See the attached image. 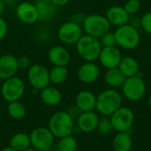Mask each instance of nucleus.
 I'll list each match as a JSON object with an SVG mask.
<instances>
[{
	"mask_svg": "<svg viewBox=\"0 0 151 151\" xmlns=\"http://www.w3.org/2000/svg\"><path fill=\"white\" fill-rule=\"evenodd\" d=\"M48 128L55 138L57 137L60 139L72 135L74 132L73 119L67 111H56L50 118Z\"/></svg>",
	"mask_w": 151,
	"mask_h": 151,
	"instance_id": "f257e3e1",
	"label": "nucleus"
},
{
	"mask_svg": "<svg viewBox=\"0 0 151 151\" xmlns=\"http://www.w3.org/2000/svg\"><path fill=\"white\" fill-rule=\"evenodd\" d=\"M122 104V96L115 89H106L96 96V109L104 116H111Z\"/></svg>",
	"mask_w": 151,
	"mask_h": 151,
	"instance_id": "f03ea898",
	"label": "nucleus"
},
{
	"mask_svg": "<svg viewBox=\"0 0 151 151\" xmlns=\"http://www.w3.org/2000/svg\"><path fill=\"white\" fill-rule=\"evenodd\" d=\"M79 57L85 62H94L98 59L102 45L98 38L83 35L75 44Z\"/></svg>",
	"mask_w": 151,
	"mask_h": 151,
	"instance_id": "7ed1b4c3",
	"label": "nucleus"
},
{
	"mask_svg": "<svg viewBox=\"0 0 151 151\" xmlns=\"http://www.w3.org/2000/svg\"><path fill=\"white\" fill-rule=\"evenodd\" d=\"M114 35L116 44L125 50H134L141 42L140 33L132 24H126L117 27Z\"/></svg>",
	"mask_w": 151,
	"mask_h": 151,
	"instance_id": "20e7f679",
	"label": "nucleus"
},
{
	"mask_svg": "<svg viewBox=\"0 0 151 151\" xmlns=\"http://www.w3.org/2000/svg\"><path fill=\"white\" fill-rule=\"evenodd\" d=\"M110 22L105 16L101 14H89L86 16L82 21V29L86 35L98 39L110 31Z\"/></svg>",
	"mask_w": 151,
	"mask_h": 151,
	"instance_id": "39448f33",
	"label": "nucleus"
},
{
	"mask_svg": "<svg viewBox=\"0 0 151 151\" xmlns=\"http://www.w3.org/2000/svg\"><path fill=\"white\" fill-rule=\"evenodd\" d=\"M24 93L25 83L17 76L4 80L1 86L2 97L8 103L19 101L23 96Z\"/></svg>",
	"mask_w": 151,
	"mask_h": 151,
	"instance_id": "423d86ee",
	"label": "nucleus"
},
{
	"mask_svg": "<svg viewBox=\"0 0 151 151\" xmlns=\"http://www.w3.org/2000/svg\"><path fill=\"white\" fill-rule=\"evenodd\" d=\"M83 35L82 27L73 20L63 23L58 30V37L65 45H75Z\"/></svg>",
	"mask_w": 151,
	"mask_h": 151,
	"instance_id": "0eeeda50",
	"label": "nucleus"
},
{
	"mask_svg": "<svg viewBox=\"0 0 151 151\" xmlns=\"http://www.w3.org/2000/svg\"><path fill=\"white\" fill-rule=\"evenodd\" d=\"M122 92L129 101H139L146 93V84L141 76H132L126 79L122 85Z\"/></svg>",
	"mask_w": 151,
	"mask_h": 151,
	"instance_id": "6e6552de",
	"label": "nucleus"
},
{
	"mask_svg": "<svg viewBox=\"0 0 151 151\" xmlns=\"http://www.w3.org/2000/svg\"><path fill=\"white\" fill-rule=\"evenodd\" d=\"M31 147L38 151L51 150L55 142V136L47 127H36L29 134Z\"/></svg>",
	"mask_w": 151,
	"mask_h": 151,
	"instance_id": "1a4fd4ad",
	"label": "nucleus"
},
{
	"mask_svg": "<svg viewBox=\"0 0 151 151\" xmlns=\"http://www.w3.org/2000/svg\"><path fill=\"white\" fill-rule=\"evenodd\" d=\"M27 79L34 89L40 91L50 83V70L41 64L31 65L27 70Z\"/></svg>",
	"mask_w": 151,
	"mask_h": 151,
	"instance_id": "9d476101",
	"label": "nucleus"
},
{
	"mask_svg": "<svg viewBox=\"0 0 151 151\" xmlns=\"http://www.w3.org/2000/svg\"><path fill=\"white\" fill-rule=\"evenodd\" d=\"M111 122L112 128L118 132H127L134 120V115L131 109L127 107H120L111 115Z\"/></svg>",
	"mask_w": 151,
	"mask_h": 151,
	"instance_id": "9b49d317",
	"label": "nucleus"
},
{
	"mask_svg": "<svg viewBox=\"0 0 151 151\" xmlns=\"http://www.w3.org/2000/svg\"><path fill=\"white\" fill-rule=\"evenodd\" d=\"M122 58L121 51L116 46L103 47L99 55V61L101 65L108 69L117 68Z\"/></svg>",
	"mask_w": 151,
	"mask_h": 151,
	"instance_id": "f8f14e48",
	"label": "nucleus"
},
{
	"mask_svg": "<svg viewBox=\"0 0 151 151\" xmlns=\"http://www.w3.org/2000/svg\"><path fill=\"white\" fill-rule=\"evenodd\" d=\"M16 15L18 19L25 24H34L38 19V13L35 4L30 2H22L16 8Z\"/></svg>",
	"mask_w": 151,
	"mask_h": 151,
	"instance_id": "ddd939ff",
	"label": "nucleus"
},
{
	"mask_svg": "<svg viewBox=\"0 0 151 151\" xmlns=\"http://www.w3.org/2000/svg\"><path fill=\"white\" fill-rule=\"evenodd\" d=\"M19 70L17 58L11 54L0 56V79L4 81L16 75Z\"/></svg>",
	"mask_w": 151,
	"mask_h": 151,
	"instance_id": "4468645a",
	"label": "nucleus"
},
{
	"mask_svg": "<svg viewBox=\"0 0 151 151\" xmlns=\"http://www.w3.org/2000/svg\"><path fill=\"white\" fill-rule=\"evenodd\" d=\"M48 59L53 65L67 66L71 61L70 52L61 45L52 46L48 51Z\"/></svg>",
	"mask_w": 151,
	"mask_h": 151,
	"instance_id": "2eb2a0df",
	"label": "nucleus"
},
{
	"mask_svg": "<svg viewBox=\"0 0 151 151\" xmlns=\"http://www.w3.org/2000/svg\"><path fill=\"white\" fill-rule=\"evenodd\" d=\"M100 74V69L94 62H85L82 64L77 72L79 81L85 84L93 83L96 81Z\"/></svg>",
	"mask_w": 151,
	"mask_h": 151,
	"instance_id": "dca6fc26",
	"label": "nucleus"
},
{
	"mask_svg": "<svg viewBox=\"0 0 151 151\" xmlns=\"http://www.w3.org/2000/svg\"><path fill=\"white\" fill-rule=\"evenodd\" d=\"M35 5L38 13V19L41 21L51 20L58 12V6L51 0H35Z\"/></svg>",
	"mask_w": 151,
	"mask_h": 151,
	"instance_id": "f3484780",
	"label": "nucleus"
},
{
	"mask_svg": "<svg viewBox=\"0 0 151 151\" xmlns=\"http://www.w3.org/2000/svg\"><path fill=\"white\" fill-rule=\"evenodd\" d=\"M106 19L111 25H113L117 27L128 24L130 19V15L127 12L123 6L113 5L106 11L105 14Z\"/></svg>",
	"mask_w": 151,
	"mask_h": 151,
	"instance_id": "a211bd4d",
	"label": "nucleus"
},
{
	"mask_svg": "<svg viewBox=\"0 0 151 151\" xmlns=\"http://www.w3.org/2000/svg\"><path fill=\"white\" fill-rule=\"evenodd\" d=\"M98 121L99 118L93 111L81 112L77 119L78 128L83 133H91L96 129Z\"/></svg>",
	"mask_w": 151,
	"mask_h": 151,
	"instance_id": "6ab92c4d",
	"label": "nucleus"
},
{
	"mask_svg": "<svg viewBox=\"0 0 151 151\" xmlns=\"http://www.w3.org/2000/svg\"><path fill=\"white\" fill-rule=\"evenodd\" d=\"M76 107L81 111H92L96 109V96L88 90L79 92L75 98Z\"/></svg>",
	"mask_w": 151,
	"mask_h": 151,
	"instance_id": "aec40b11",
	"label": "nucleus"
},
{
	"mask_svg": "<svg viewBox=\"0 0 151 151\" xmlns=\"http://www.w3.org/2000/svg\"><path fill=\"white\" fill-rule=\"evenodd\" d=\"M40 97L42 101L49 106H57L62 101V94L60 90L50 85L40 90Z\"/></svg>",
	"mask_w": 151,
	"mask_h": 151,
	"instance_id": "412c9836",
	"label": "nucleus"
},
{
	"mask_svg": "<svg viewBox=\"0 0 151 151\" xmlns=\"http://www.w3.org/2000/svg\"><path fill=\"white\" fill-rule=\"evenodd\" d=\"M118 68L126 76V78L135 76L140 72L139 71L140 66L138 61L134 58L130 56L122 57Z\"/></svg>",
	"mask_w": 151,
	"mask_h": 151,
	"instance_id": "4be33fe9",
	"label": "nucleus"
},
{
	"mask_svg": "<svg viewBox=\"0 0 151 151\" xmlns=\"http://www.w3.org/2000/svg\"><path fill=\"white\" fill-rule=\"evenodd\" d=\"M133 141L131 135L127 132H119L112 142L115 151H130L132 149Z\"/></svg>",
	"mask_w": 151,
	"mask_h": 151,
	"instance_id": "5701e85b",
	"label": "nucleus"
},
{
	"mask_svg": "<svg viewBox=\"0 0 151 151\" xmlns=\"http://www.w3.org/2000/svg\"><path fill=\"white\" fill-rule=\"evenodd\" d=\"M126 76L117 68L108 69L104 75V81L106 84L111 88H119L122 87L126 81Z\"/></svg>",
	"mask_w": 151,
	"mask_h": 151,
	"instance_id": "b1692460",
	"label": "nucleus"
},
{
	"mask_svg": "<svg viewBox=\"0 0 151 151\" xmlns=\"http://www.w3.org/2000/svg\"><path fill=\"white\" fill-rule=\"evenodd\" d=\"M10 147L17 151H24L31 147L30 136L26 133H17L10 140Z\"/></svg>",
	"mask_w": 151,
	"mask_h": 151,
	"instance_id": "393cba45",
	"label": "nucleus"
},
{
	"mask_svg": "<svg viewBox=\"0 0 151 151\" xmlns=\"http://www.w3.org/2000/svg\"><path fill=\"white\" fill-rule=\"evenodd\" d=\"M68 77L67 66H58L53 65L50 70V81L53 84H62Z\"/></svg>",
	"mask_w": 151,
	"mask_h": 151,
	"instance_id": "a878e982",
	"label": "nucleus"
},
{
	"mask_svg": "<svg viewBox=\"0 0 151 151\" xmlns=\"http://www.w3.org/2000/svg\"><path fill=\"white\" fill-rule=\"evenodd\" d=\"M7 111L12 119L15 120H19L26 116L27 110L22 103H20L19 101H14L8 104Z\"/></svg>",
	"mask_w": 151,
	"mask_h": 151,
	"instance_id": "bb28decb",
	"label": "nucleus"
},
{
	"mask_svg": "<svg viewBox=\"0 0 151 151\" xmlns=\"http://www.w3.org/2000/svg\"><path fill=\"white\" fill-rule=\"evenodd\" d=\"M78 142L73 135L60 138L58 143V151H76Z\"/></svg>",
	"mask_w": 151,
	"mask_h": 151,
	"instance_id": "cd10ccee",
	"label": "nucleus"
},
{
	"mask_svg": "<svg viewBox=\"0 0 151 151\" xmlns=\"http://www.w3.org/2000/svg\"><path fill=\"white\" fill-rule=\"evenodd\" d=\"M96 129L102 134H110L111 132V130L113 129L110 118H108V116H104L102 119H99Z\"/></svg>",
	"mask_w": 151,
	"mask_h": 151,
	"instance_id": "c85d7f7f",
	"label": "nucleus"
},
{
	"mask_svg": "<svg viewBox=\"0 0 151 151\" xmlns=\"http://www.w3.org/2000/svg\"><path fill=\"white\" fill-rule=\"evenodd\" d=\"M124 9L131 16L136 14L141 9V3L139 0H127L124 4Z\"/></svg>",
	"mask_w": 151,
	"mask_h": 151,
	"instance_id": "c756f323",
	"label": "nucleus"
},
{
	"mask_svg": "<svg viewBox=\"0 0 151 151\" xmlns=\"http://www.w3.org/2000/svg\"><path fill=\"white\" fill-rule=\"evenodd\" d=\"M99 41L101 42L102 47H111V46H116V39H115V35L112 32L108 31L105 33L104 35H102L99 38Z\"/></svg>",
	"mask_w": 151,
	"mask_h": 151,
	"instance_id": "7c9ffc66",
	"label": "nucleus"
},
{
	"mask_svg": "<svg viewBox=\"0 0 151 151\" xmlns=\"http://www.w3.org/2000/svg\"><path fill=\"white\" fill-rule=\"evenodd\" d=\"M142 28L148 34L151 35V12H146L140 19Z\"/></svg>",
	"mask_w": 151,
	"mask_h": 151,
	"instance_id": "2f4dec72",
	"label": "nucleus"
},
{
	"mask_svg": "<svg viewBox=\"0 0 151 151\" xmlns=\"http://www.w3.org/2000/svg\"><path fill=\"white\" fill-rule=\"evenodd\" d=\"M19 69H28L31 66V60L27 56H20L17 58Z\"/></svg>",
	"mask_w": 151,
	"mask_h": 151,
	"instance_id": "473e14b6",
	"label": "nucleus"
},
{
	"mask_svg": "<svg viewBox=\"0 0 151 151\" xmlns=\"http://www.w3.org/2000/svg\"><path fill=\"white\" fill-rule=\"evenodd\" d=\"M8 32V25L5 19L2 17H0V41L3 40Z\"/></svg>",
	"mask_w": 151,
	"mask_h": 151,
	"instance_id": "72a5a7b5",
	"label": "nucleus"
},
{
	"mask_svg": "<svg viewBox=\"0 0 151 151\" xmlns=\"http://www.w3.org/2000/svg\"><path fill=\"white\" fill-rule=\"evenodd\" d=\"M57 6H58V7H61V6H65V5H66L68 3H69V1L70 0H51Z\"/></svg>",
	"mask_w": 151,
	"mask_h": 151,
	"instance_id": "f704fd0d",
	"label": "nucleus"
},
{
	"mask_svg": "<svg viewBox=\"0 0 151 151\" xmlns=\"http://www.w3.org/2000/svg\"><path fill=\"white\" fill-rule=\"evenodd\" d=\"M3 2L4 3V4H5V6L7 5V6H13V5H15L16 4V3H17V0H3Z\"/></svg>",
	"mask_w": 151,
	"mask_h": 151,
	"instance_id": "c9c22d12",
	"label": "nucleus"
},
{
	"mask_svg": "<svg viewBox=\"0 0 151 151\" xmlns=\"http://www.w3.org/2000/svg\"><path fill=\"white\" fill-rule=\"evenodd\" d=\"M5 9V4L3 2V0H0V17H2V14L4 13Z\"/></svg>",
	"mask_w": 151,
	"mask_h": 151,
	"instance_id": "e433bc0d",
	"label": "nucleus"
},
{
	"mask_svg": "<svg viewBox=\"0 0 151 151\" xmlns=\"http://www.w3.org/2000/svg\"><path fill=\"white\" fill-rule=\"evenodd\" d=\"M1 151H17V150H15L14 149H12V147H10V146H7V147L4 148V149H3Z\"/></svg>",
	"mask_w": 151,
	"mask_h": 151,
	"instance_id": "4c0bfd02",
	"label": "nucleus"
},
{
	"mask_svg": "<svg viewBox=\"0 0 151 151\" xmlns=\"http://www.w3.org/2000/svg\"><path fill=\"white\" fill-rule=\"evenodd\" d=\"M24 151H38V150H36L35 149H34V148L30 147L29 149H27V150H24Z\"/></svg>",
	"mask_w": 151,
	"mask_h": 151,
	"instance_id": "58836bf2",
	"label": "nucleus"
},
{
	"mask_svg": "<svg viewBox=\"0 0 151 151\" xmlns=\"http://www.w3.org/2000/svg\"><path fill=\"white\" fill-rule=\"evenodd\" d=\"M149 105H150V107L151 108V95L150 96V98H149Z\"/></svg>",
	"mask_w": 151,
	"mask_h": 151,
	"instance_id": "ea45409f",
	"label": "nucleus"
},
{
	"mask_svg": "<svg viewBox=\"0 0 151 151\" xmlns=\"http://www.w3.org/2000/svg\"><path fill=\"white\" fill-rule=\"evenodd\" d=\"M81 1H87V0H81Z\"/></svg>",
	"mask_w": 151,
	"mask_h": 151,
	"instance_id": "a19ab883",
	"label": "nucleus"
},
{
	"mask_svg": "<svg viewBox=\"0 0 151 151\" xmlns=\"http://www.w3.org/2000/svg\"><path fill=\"white\" fill-rule=\"evenodd\" d=\"M47 151H51V150H47Z\"/></svg>",
	"mask_w": 151,
	"mask_h": 151,
	"instance_id": "79ce46f5",
	"label": "nucleus"
}]
</instances>
